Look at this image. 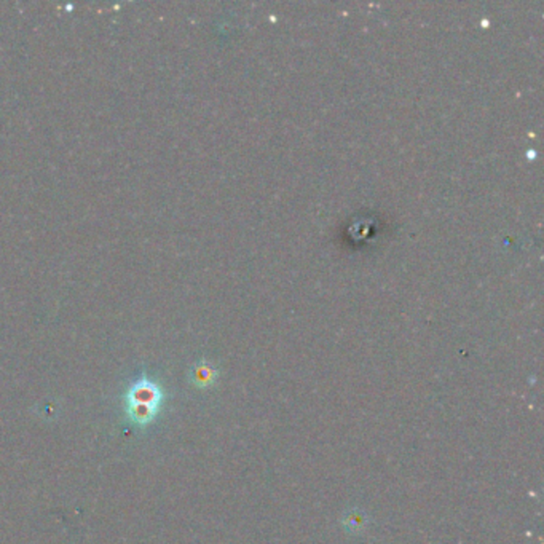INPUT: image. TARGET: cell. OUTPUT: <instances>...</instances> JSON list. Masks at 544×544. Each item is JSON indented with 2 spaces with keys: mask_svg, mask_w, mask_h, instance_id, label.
Returning <instances> with one entry per match:
<instances>
[{
  "mask_svg": "<svg viewBox=\"0 0 544 544\" xmlns=\"http://www.w3.org/2000/svg\"><path fill=\"white\" fill-rule=\"evenodd\" d=\"M165 401V393L161 386L149 377H139L130 385L123 396V409L128 421L134 426H149L160 413Z\"/></svg>",
  "mask_w": 544,
  "mask_h": 544,
  "instance_id": "obj_1",
  "label": "cell"
},
{
  "mask_svg": "<svg viewBox=\"0 0 544 544\" xmlns=\"http://www.w3.org/2000/svg\"><path fill=\"white\" fill-rule=\"evenodd\" d=\"M215 378V371L206 362H201V364H197L192 371V380L197 386H208L214 382Z\"/></svg>",
  "mask_w": 544,
  "mask_h": 544,
  "instance_id": "obj_2",
  "label": "cell"
}]
</instances>
